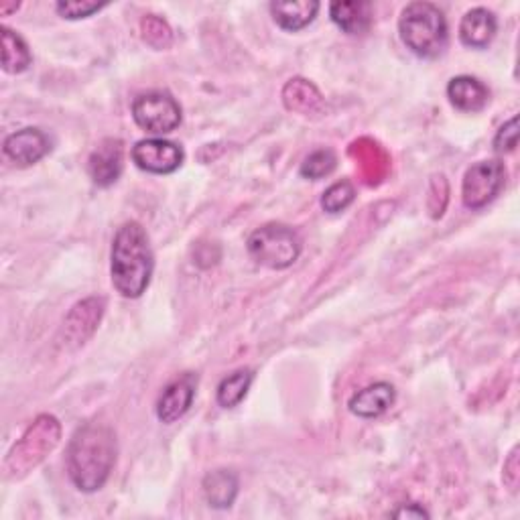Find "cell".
<instances>
[{"label": "cell", "instance_id": "obj_1", "mask_svg": "<svg viewBox=\"0 0 520 520\" xmlns=\"http://www.w3.org/2000/svg\"><path fill=\"white\" fill-rule=\"evenodd\" d=\"M116 435L104 423L82 425L68 447V474L80 492H98L116 464Z\"/></svg>", "mask_w": 520, "mask_h": 520}, {"label": "cell", "instance_id": "obj_2", "mask_svg": "<svg viewBox=\"0 0 520 520\" xmlns=\"http://www.w3.org/2000/svg\"><path fill=\"white\" fill-rule=\"evenodd\" d=\"M112 285L126 299H139L151 285L155 254L145 228L139 222H126L112 242Z\"/></svg>", "mask_w": 520, "mask_h": 520}, {"label": "cell", "instance_id": "obj_3", "mask_svg": "<svg viewBox=\"0 0 520 520\" xmlns=\"http://www.w3.org/2000/svg\"><path fill=\"white\" fill-rule=\"evenodd\" d=\"M399 35L417 57L435 59L447 47L449 29L439 7L431 3H411L401 13Z\"/></svg>", "mask_w": 520, "mask_h": 520}, {"label": "cell", "instance_id": "obj_4", "mask_svg": "<svg viewBox=\"0 0 520 520\" xmlns=\"http://www.w3.org/2000/svg\"><path fill=\"white\" fill-rule=\"evenodd\" d=\"M61 439V425L53 415H39L7 455L3 472L7 480H21L35 470Z\"/></svg>", "mask_w": 520, "mask_h": 520}, {"label": "cell", "instance_id": "obj_5", "mask_svg": "<svg viewBox=\"0 0 520 520\" xmlns=\"http://www.w3.org/2000/svg\"><path fill=\"white\" fill-rule=\"evenodd\" d=\"M246 248L256 265L283 271L295 265L303 250V242L293 228L285 224H267L248 236Z\"/></svg>", "mask_w": 520, "mask_h": 520}, {"label": "cell", "instance_id": "obj_6", "mask_svg": "<svg viewBox=\"0 0 520 520\" xmlns=\"http://www.w3.org/2000/svg\"><path fill=\"white\" fill-rule=\"evenodd\" d=\"M133 118L149 135L163 137L179 128L183 114L179 102L169 92L153 90L135 98Z\"/></svg>", "mask_w": 520, "mask_h": 520}, {"label": "cell", "instance_id": "obj_7", "mask_svg": "<svg viewBox=\"0 0 520 520\" xmlns=\"http://www.w3.org/2000/svg\"><path fill=\"white\" fill-rule=\"evenodd\" d=\"M506 183L504 163L490 159L472 165L462 183V200L468 210H482L496 200Z\"/></svg>", "mask_w": 520, "mask_h": 520}, {"label": "cell", "instance_id": "obj_8", "mask_svg": "<svg viewBox=\"0 0 520 520\" xmlns=\"http://www.w3.org/2000/svg\"><path fill=\"white\" fill-rule=\"evenodd\" d=\"M185 159L183 149L167 139H143L133 147V161L139 169L153 175L175 173Z\"/></svg>", "mask_w": 520, "mask_h": 520}, {"label": "cell", "instance_id": "obj_9", "mask_svg": "<svg viewBox=\"0 0 520 520\" xmlns=\"http://www.w3.org/2000/svg\"><path fill=\"white\" fill-rule=\"evenodd\" d=\"M195 388H198V376L191 372H185L173 382H169L157 401L159 421L165 425L179 421L189 411L195 399Z\"/></svg>", "mask_w": 520, "mask_h": 520}, {"label": "cell", "instance_id": "obj_10", "mask_svg": "<svg viewBox=\"0 0 520 520\" xmlns=\"http://www.w3.org/2000/svg\"><path fill=\"white\" fill-rule=\"evenodd\" d=\"M51 153V139L41 128H21L5 139V155L19 167H31Z\"/></svg>", "mask_w": 520, "mask_h": 520}, {"label": "cell", "instance_id": "obj_11", "mask_svg": "<svg viewBox=\"0 0 520 520\" xmlns=\"http://www.w3.org/2000/svg\"><path fill=\"white\" fill-rule=\"evenodd\" d=\"M124 167V149L122 141L118 139H106L100 143V147L90 155L88 171L92 181L98 187H110L118 181Z\"/></svg>", "mask_w": 520, "mask_h": 520}, {"label": "cell", "instance_id": "obj_12", "mask_svg": "<svg viewBox=\"0 0 520 520\" xmlns=\"http://www.w3.org/2000/svg\"><path fill=\"white\" fill-rule=\"evenodd\" d=\"M397 401V390L390 382H374L350 399L348 409L360 419H376L384 415Z\"/></svg>", "mask_w": 520, "mask_h": 520}, {"label": "cell", "instance_id": "obj_13", "mask_svg": "<svg viewBox=\"0 0 520 520\" xmlns=\"http://www.w3.org/2000/svg\"><path fill=\"white\" fill-rule=\"evenodd\" d=\"M102 313H104V299L90 297L78 303L68 315V319H65V336H68L70 342H76L78 346L84 344L98 328Z\"/></svg>", "mask_w": 520, "mask_h": 520}, {"label": "cell", "instance_id": "obj_14", "mask_svg": "<svg viewBox=\"0 0 520 520\" xmlns=\"http://www.w3.org/2000/svg\"><path fill=\"white\" fill-rule=\"evenodd\" d=\"M498 31V19L488 9H472L460 23V41L470 49H486Z\"/></svg>", "mask_w": 520, "mask_h": 520}, {"label": "cell", "instance_id": "obj_15", "mask_svg": "<svg viewBox=\"0 0 520 520\" xmlns=\"http://www.w3.org/2000/svg\"><path fill=\"white\" fill-rule=\"evenodd\" d=\"M447 98L460 112H480L490 102V90L472 76H458L447 84Z\"/></svg>", "mask_w": 520, "mask_h": 520}, {"label": "cell", "instance_id": "obj_16", "mask_svg": "<svg viewBox=\"0 0 520 520\" xmlns=\"http://www.w3.org/2000/svg\"><path fill=\"white\" fill-rule=\"evenodd\" d=\"M372 5L366 0L358 3H332L330 17L346 35H364L372 27Z\"/></svg>", "mask_w": 520, "mask_h": 520}, {"label": "cell", "instance_id": "obj_17", "mask_svg": "<svg viewBox=\"0 0 520 520\" xmlns=\"http://www.w3.org/2000/svg\"><path fill=\"white\" fill-rule=\"evenodd\" d=\"M271 15L283 31H301L313 23L319 13L315 0H293V3H271Z\"/></svg>", "mask_w": 520, "mask_h": 520}, {"label": "cell", "instance_id": "obj_18", "mask_svg": "<svg viewBox=\"0 0 520 520\" xmlns=\"http://www.w3.org/2000/svg\"><path fill=\"white\" fill-rule=\"evenodd\" d=\"M350 153L358 161L356 167L364 175L366 183L374 185V183L384 179L388 165H390V159L386 157V153L382 151V147L378 143H374L370 139H362V141L352 145Z\"/></svg>", "mask_w": 520, "mask_h": 520}, {"label": "cell", "instance_id": "obj_19", "mask_svg": "<svg viewBox=\"0 0 520 520\" xmlns=\"http://www.w3.org/2000/svg\"><path fill=\"white\" fill-rule=\"evenodd\" d=\"M238 476L230 470H216L204 478V496L212 508H230L238 496Z\"/></svg>", "mask_w": 520, "mask_h": 520}, {"label": "cell", "instance_id": "obj_20", "mask_svg": "<svg viewBox=\"0 0 520 520\" xmlns=\"http://www.w3.org/2000/svg\"><path fill=\"white\" fill-rule=\"evenodd\" d=\"M0 45H3V70L7 74H23L29 70L33 55L19 33L3 27L0 29Z\"/></svg>", "mask_w": 520, "mask_h": 520}, {"label": "cell", "instance_id": "obj_21", "mask_svg": "<svg viewBox=\"0 0 520 520\" xmlns=\"http://www.w3.org/2000/svg\"><path fill=\"white\" fill-rule=\"evenodd\" d=\"M283 102L289 110L307 114V116L321 110V106H323V98H321L319 90L303 78H295L285 86Z\"/></svg>", "mask_w": 520, "mask_h": 520}, {"label": "cell", "instance_id": "obj_22", "mask_svg": "<svg viewBox=\"0 0 520 520\" xmlns=\"http://www.w3.org/2000/svg\"><path fill=\"white\" fill-rule=\"evenodd\" d=\"M254 380V372L250 368H242V370H236L232 372L230 376H226L220 386H218V405L224 407V409H234L238 407L244 397L248 395V388Z\"/></svg>", "mask_w": 520, "mask_h": 520}, {"label": "cell", "instance_id": "obj_23", "mask_svg": "<svg viewBox=\"0 0 520 520\" xmlns=\"http://www.w3.org/2000/svg\"><path fill=\"white\" fill-rule=\"evenodd\" d=\"M354 200H356L354 183L350 179H342L325 189V193L321 195V208L328 214H340L348 210Z\"/></svg>", "mask_w": 520, "mask_h": 520}, {"label": "cell", "instance_id": "obj_24", "mask_svg": "<svg viewBox=\"0 0 520 520\" xmlns=\"http://www.w3.org/2000/svg\"><path fill=\"white\" fill-rule=\"evenodd\" d=\"M336 167H338V157L332 149H317L301 163L299 173L305 179H323L332 175Z\"/></svg>", "mask_w": 520, "mask_h": 520}, {"label": "cell", "instance_id": "obj_25", "mask_svg": "<svg viewBox=\"0 0 520 520\" xmlns=\"http://www.w3.org/2000/svg\"><path fill=\"white\" fill-rule=\"evenodd\" d=\"M141 31H143V39L155 49H165L173 41V33L169 29V25L161 17H155V15H149L143 19Z\"/></svg>", "mask_w": 520, "mask_h": 520}, {"label": "cell", "instance_id": "obj_26", "mask_svg": "<svg viewBox=\"0 0 520 520\" xmlns=\"http://www.w3.org/2000/svg\"><path fill=\"white\" fill-rule=\"evenodd\" d=\"M106 7V3H92V0H59L55 5V11L68 21L88 19L96 13H100Z\"/></svg>", "mask_w": 520, "mask_h": 520}, {"label": "cell", "instance_id": "obj_27", "mask_svg": "<svg viewBox=\"0 0 520 520\" xmlns=\"http://www.w3.org/2000/svg\"><path fill=\"white\" fill-rule=\"evenodd\" d=\"M518 145V116H512L508 122H504L494 137V151L498 155H508Z\"/></svg>", "mask_w": 520, "mask_h": 520}, {"label": "cell", "instance_id": "obj_28", "mask_svg": "<svg viewBox=\"0 0 520 520\" xmlns=\"http://www.w3.org/2000/svg\"><path fill=\"white\" fill-rule=\"evenodd\" d=\"M504 482L512 492H516V488H518V447L512 449L508 462L504 464Z\"/></svg>", "mask_w": 520, "mask_h": 520}, {"label": "cell", "instance_id": "obj_29", "mask_svg": "<svg viewBox=\"0 0 520 520\" xmlns=\"http://www.w3.org/2000/svg\"><path fill=\"white\" fill-rule=\"evenodd\" d=\"M393 516L397 518H429V512L425 508H421L419 504H409V506H403L399 510L393 512Z\"/></svg>", "mask_w": 520, "mask_h": 520}]
</instances>
